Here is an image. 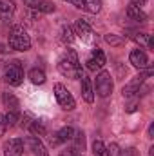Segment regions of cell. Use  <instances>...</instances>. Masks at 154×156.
Wrapping results in <instances>:
<instances>
[{
  "mask_svg": "<svg viewBox=\"0 0 154 156\" xmlns=\"http://www.w3.org/2000/svg\"><path fill=\"white\" fill-rule=\"evenodd\" d=\"M56 69L62 76L71 78V80H80L83 71H82V64H80V58H78L76 51L75 49H67L65 55L58 60L56 64Z\"/></svg>",
  "mask_w": 154,
  "mask_h": 156,
  "instance_id": "cell-1",
  "label": "cell"
},
{
  "mask_svg": "<svg viewBox=\"0 0 154 156\" xmlns=\"http://www.w3.org/2000/svg\"><path fill=\"white\" fill-rule=\"evenodd\" d=\"M7 45L13 49V51H18V53H26L31 49V37L27 35V31L24 29V26L16 24L9 29V35H7Z\"/></svg>",
  "mask_w": 154,
  "mask_h": 156,
  "instance_id": "cell-2",
  "label": "cell"
},
{
  "mask_svg": "<svg viewBox=\"0 0 154 156\" xmlns=\"http://www.w3.org/2000/svg\"><path fill=\"white\" fill-rule=\"evenodd\" d=\"M152 66H149L147 69H143V71H140V75H136V76H132L125 85H123V89H121V94H123V98H134L136 94H140V89H142V85L145 83V80L147 78L152 76Z\"/></svg>",
  "mask_w": 154,
  "mask_h": 156,
  "instance_id": "cell-3",
  "label": "cell"
},
{
  "mask_svg": "<svg viewBox=\"0 0 154 156\" xmlns=\"http://www.w3.org/2000/svg\"><path fill=\"white\" fill-rule=\"evenodd\" d=\"M94 94H98L100 98H109L114 91V80H113V75L105 69L98 71V75L94 78Z\"/></svg>",
  "mask_w": 154,
  "mask_h": 156,
  "instance_id": "cell-4",
  "label": "cell"
},
{
  "mask_svg": "<svg viewBox=\"0 0 154 156\" xmlns=\"http://www.w3.org/2000/svg\"><path fill=\"white\" fill-rule=\"evenodd\" d=\"M4 82L11 87H18L24 82V67L20 60H13L4 67Z\"/></svg>",
  "mask_w": 154,
  "mask_h": 156,
  "instance_id": "cell-5",
  "label": "cell"
},
{
  "mask_svg": "<svg viewBox=\"0 0 154 156\" xmlns=\"http://www.w3.org/2000/svg\"><path fill=\"white\" fill-rule=\"evenodd\" d=\"M53 93H54V98H56L58 105H60L64 111H73V109L76 107V100H75V96L71 94V91H69L64 83L56 82V83L53 85Z\"/></svg>",
  "mask_w": 154,
  "mask_h": 156,
  "instance_id": "cell-6",
  "label": "cell"
},
{
  "mask_svg": "<svg viewBox=\"0 0 154 156\" xmlns=\"http://www.w3.org/2000/svg\"><path fill=\"white\" fill-rule=\"evenodd\" d=\"M105 64H107L105 53H103L98 45L93 47V51L89 53V56H87V60H85L87 69H89V71H102V69L105 67Z\"/></svg>",
  "mask_w": 154,
  "mask_h": 156,
  "instance_id": "cell-7",
  "label": "cell"
},
{
  "mask_svg": "<svg viewBox=\"0 0 154 156\" xmlns=\"http://www.w3.org/2000/svg\"><path fill=\"white\" fill-rule=\"evenodd\" d=\"M73 136H75V129H73L71 125H65V127L58 129L56 133H53V134L49 136V145H51V147L64 145V144L71 142V140H73Z\"/></svg>",
  "mask_w": 154,
  "mask_h": 156,
  "instance_id": "cell-8",
  "label": "cell"
},
{
  "mask_svg": "<svg viewBox=\"0 0 154 156\" xmlns=\"http://www.w3.org/2000/svg\"><path fill=\"white\" fill-rule=\"evenodd\" d=\"M73 31H75V37H76L78 40H82L83 44H93V42H94V31H93V27H91L85 20H82V18L75 22Z\"/></svg>",
  "mask_w": 154,
  "mask_h": 156,
  "instance_id": "cell-9",
  "label": "cell"
},
{
  "mask_svg": "<svg viewBox=\"0 0 154 156\" xmlns=\"http://www.w3.org/2000/svg\"><path fill=\"white\" fill-rule=\"evenodd\" d=\"M26 142L22 138H9L2 145V156H22Z\"/></svg>",
  "mask_w": 154,
  "mask_h": 156,
  "instance_id": "cell-10",
  "label": "cell"
},
{
  "mask_svg": "<svg viewBox=\"0 0 154 156\" xmlns=\"http://www.w3.org/2000/svg\"><path fill=\"white\" fill-rule=\"evenodd\" d=\"M67 4L75 5L80 11H85L89 15H98L102 11V0H65Z\"/></svg>",
  "mask_w": 154,
  "mask_h": 156,
  "instance_id": "cell-11",
  "label": "cell"
},
{
  "mask_svg": "<svg viewBox=\"0 0 154 156\" xmlns=\"http://www.w3.org/2000/svg\"><path fill=\"white\" fill-rule=\"evenodd\" d=\"M129 64H131L132 67L140 69V71H143V69H147V67L151 66L147 53H145L143 49H140V47H138V49H132V51L129 53Z\"/></svg>",
  "mask_w": 154,
  "mask_h": 156,
  "instance_id": "cell-12",
  "label": "cell"
},
{
  "mask_svg": "<svg viewBox=\"0 0 154 156\" xmlns=\"http://www.w3.org/2000/svg\"><path fill=\"white\" fill-rule=\"evenodd\" d=\"M24 4L31 11H37L40 15H47V13H54L56 11V5L51 0H24Z\"/></svg>",
  "mask_w": 154,
  "mask_h": 156,
  "instance_id": "cell-13",
  "label": "cell"
},
{
  "mask_svg": "<svg viewBox=\"0 0 154 156\" xmlns=\"http://www.w3.org/2000/svg\"><path fill=\"white\" fill-rule=\"evenodd\" d=\"M82 83H80V93H82V98L87 102V104H93L94 102V87H93V80L87 76V75H82Z\"/></svg>",
  "mask_w": 154,
  "mask_h": 156,
  "instance_id": "cell-14",
  "label": "cell"
},
{
  "mask_svg": "<svg viewBox=\"0 0 154 156\" xmlns=\"http://www.w3.org/2000/svg\"><path fill=\"white\" fill-rule=\"evenodd\" d=\"M26 144H27V147L31 149V153L35 156H49V151H47V147L44 145V142L40 140L38 136H27L26 140H24Z\"/></svg>",
  "mask_w": 154,
  "mask_h": 156,
  "instance_id": "cell-15",
  "label": "cell"
},
{
  "mask_svg": "<svg viewBox=\"0 0 154 156\" xmlns=\"http://www.w3.org/2000/svg\"><path fill=\"white\" fill-rule=\"evenodd\" d=\"M125 15H127L129 20H134V22H145V20H147V13L143 11V7H140V5H136V4H132V2L127 5Z\"/></svg>",
  "mask_w": 154,
  "mask_h": 156,
  "instance_id": "cell-16",
  "label": "cell"
},
{
  "mask_svg": "<svg viewBox=\"0 0 154 156\" xmlns=\"http://www.w3.org/2000/svg\"><path fill=\"white\" fill-rule=\"evenodd\" d=\"M127 37L131 40H134L136 44L143 45L145 49H152L154 44H152V37L149 33H140V31H127Z\"/></svg>",
  "mask_w": 154,
  "mask_h": 156,
  "instance_id": "cell-17",
  "label": "cell"
},
{
  "mask_svg": "<svg viewBox=\"0 0 154 156\" xmlns=\"http://www.w3.org/2000/svg\"><path fill=\"white\" fill-rule=\"evenodd\" d=\"M2 104H4V107L7 109V111H15V113H20V100L13 94V93H9V91H4L2 93Z\"/></svg>",
  "mask_w": 154,
  "mask_h": 156,
  "instance_id": "cell-18",
  "label": "cell"
},
{
  "mask_svg": "<svg viewBox=\"0 0 154 156\" xmlns=\"http://www.w3.org/2000/svg\"><path fill=\"white\" fill-rule=\"evenodd\" d=\"M71 144H73L71 149L76 151L78 154H82L85 151V134H83V131H75V136H73Z\"/></svg>",
  "mask_w": 154,
  "mask_h": 156,
  "instance_id": "cell-19",
  "label": "cell"
},
{
  "mask_svg": "<svg viewBox=\"0 0 154 156\" xmlns=\"http://www.w3.org/2000/svg\"><path fill=\"white\" fill-rule=\"evenodd\" d=\"M27 78L35 83V85H42V83H45V73H44V69H40V67H33V69H29V73H27Z\"/></svg>",
  "mask_w": 154,
  "mask_h": 156,
  "instance_id": "cell-20",
  "label": "cell"
},
{
  "mask_svg": "<svg viewBox=\"0 0 154 156\" xmlns=\"http://www.w3.org/2000/svg\"><path fill=\"white\" fill-rule=\"evenodd\" d=\"M15 11H16V5H15L13 0H0V15H2L4 18L13 16Z\"/></svg>",
  "mask_w": 154,
  "mask_h": 156,
  "instance_id": "cell-21",
  "label": "cell"
},
{
  "mask_svg": "<svg viewBox=\"0 0 154 156\" xmlns=\"http://www.w3.org/2000/svg\"><path fill=\"white\" fill-rule=\"evenodd\" d=\"M62 35H60V38H62V42L64 44H73L75 40H76V37H75V31H73V27L71 26H62V31H60Z\"/></svg>",
  "mask_w": 154,
  "mask_h": 156,
  "instance_id": "cell-22",
  "label": "cell"
},
{
  "mask_svg": "<svg viewBox=\"0 0 154 156\" xmlns=\"http://www.w3.org/2000/svg\"><path fill=\"white\" fill-rule=\"evenodd\" d=\"M103 38H105V42H107L109 45H113V47H121V45H125V38H123L121 35L109 33V35H105Z\"/></svg>",
  "mask_w": 154,
  "mask_h": 156,
  "instance_id": "cell-23",
  "label": "cell"
},
{
  "mask_svg": "<svg viewBox=\"0 0 154 156\" xmlns=\"http://www.w3.org/2000/svg\"><path fill=\"white\" fill-rule=\"evenodd\" d=\"M5 123H7V129H11V127H15V125H18V122H20V113H15V111H7L5 115Z\"/></svg>",
  "mask_w": 154,
  "mask_h": 156,
  "instance_id": "cell-24",
  "label": "cell"
},
{
  "mask_svg": "<svg viewBox=\"0 0 154 156\" xmlns=\"http://www.w3.org/2000/svg\"><path fill=\"white\" fill-rule=\"evenodd\" d=\"M93 154L94 156H105L107 154V145L102 140H94L93 142Z\"/></svg>",
  "mask_w": 154,
  "mask_h": 156,
  "instance_id": "cell-25",
  "label": "cell"
},
{
  "mask_svg": "<svg viewBox=\"0 0 154 156\" xmlns=\"http://www.w3.org/2000/svg\"><path fill=\"white\" fill-rule=\"evenodd\" d=\"M105 156H123V151L120 149L118 144H111V145H107V154Z\"/></svg>",
  "mask_w": 154,
  "mask_h": 156,
  "instance_id": "cell-26",
  "label": "cell"
},
{
  "mask_svg": "<svg viewBox=\"0 0 154 156\" xmlns=\"http://www.w3.org/2000/svg\"><path fill=\"white\" fill-rule=\"evenodd\" d=\"M5 131H7V123H5V116L4 115H0V138L5 134Z\"/></svg>",
  "mask_w": 154,
  "mask_h": 156,
  "instance_id": "cell-27",
  "label": "cell"
},
{
  "mask_svg": "<svg viewBox=\"0 0 154 156\" xmlns=\"http://www.w3.org/2000/svg\"><path fill=\"white\" fill-rule=\"evenodd\" d=\"M58 156H82V154H78L76 151H73V149H65V151H60Z\"/></svg>",
  "mask_w": 154,
  "mask_h": 156,
  "instance_id": "cell-28",
  "label": "cell"
},
{
  "mask_svg": "<svg viewBox=\"0 0 154 156\" xmlns=\"http://www.w3.org/2000/svg\"><path fill=\"white\" fill-rule=\"evenodd\" d=\"M152 134H154V123L151 122V123H149V129H147V138H149V140H152V138H154Z\"/></svg>",
  "mask_w": 154,
  "mask_h": 156,
  "instance_id": "cell-29",
  "label": "cell"
},
{
  "mask_svg": "<svg viewBox=\"0 0 154 156\" xmlns=\"http://www.w3.org/2000/svg\"><path fill=\"white\" fill-rule=\"evenodd\" d=\"M131 2H132V4H136V5H140V7H143L147 0H131Z\"/></svg>",
  "mask_w": 154,
  "mask_h": 156,
  "instance_id": "cell-30",
  "label": "cell"
}]
</instances>
